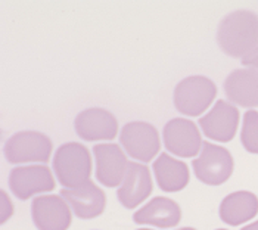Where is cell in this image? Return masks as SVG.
I'll return each instance as SVG.
<instances>
[{
    "label": "cell",
    "instance_id": "cell-1",
    "mask_svg": "<svg viewBox=\"0 0 258 230\" xmlns=\"http://www.w3.org/2000/svg\"><path fill=\"white\" fill-rule=\"evenodd\" d=\"M217 43L223 53L243 59L258 47V15L239 9L221 19Z\"/></svg>",
    "mask_w": 258,
    "mask_h": 230
},
{
    "label": "cell",
    "instance_id": "cell-2",
    "mask_svg": "<svg viewBox=\"0 0 258 230\" xmlns=\"http://www.w3.org/2000/svg\"><path fill=\"white\" fill-rule=\"evenodd\" d=\"M53 171L65 189L79 188L92 176L90 151L79 142L60 145L53 156Z\"/></svg>",
    "mask_w": 258,
    "mask_h": 230
},
{
    "label": "cell",
    "instance_id": "cell-3",
    "mask_svg": "<svg viewBox=\"0 0 258 230\" xmlns=\"http://www.w3.org/2000/svg\"><path fill=\"white\" fill-rule=\"evenodd\" d=\"M216 96L217 86L208 77H186L174 89V106L180 114L198 117L210 108Z\"/></svg>",
    "mask_w": 258,
    "mask_h": 230
},
{
    "label": "cell",
    "instance_id": "cell-4",
    "mask_svg": "<svg viewBox=\"0 0 258 230\" xmlns=\"http://www.w3.org/2000/svg\"><path fill=\"white\" fill-rule=\"evenodd\" d=\"M198 180L210 186H219L230 179L233 174V156L226 148L204 142L202 151L192 162Z\"/></svg>",
    "mask_w": 258,
    "mask_h": 230
},
{
    "label": "cell",
    "instance_id": "cell-5",
    "mask_svg": "<svg viewBox=\"0 0 258 230\" xmlns=\"http://www.w3.org/2000/svg\"><path fill=\"white\" fill-rule=\"evenodd\" d=\"M119 145L128 156L139 162L152 161L161 149L158 130L145 121L127 123L119 133Z\"/></svg>",
    "mask_w": 258,
    "mask_h": 230
},
{
    "label": "cell",
    "instance_id": "cell-6",
    "mask_svg": "<svg viewBox=\"0 0 258 230\" xmlns=\"http://www.w3.org/2000/svg\"><path fill=\"white\" fill-rule=\"evenodd\" d=\"M52 140L40 132H18L5 145V156L11 164L46 162L52 155Z\"/></svg>",
    "mask_w": 258,
    "mask_h": 230
},
{
    "label": "cell",
    "instance_id": "cell-7",
    "mask_svg": "<svg viewBox=\"0 0 258 230\" xmlns=\"http://www.w3.org/2000/svg\"><path fill=\"white\" fill-rule=\"evenodd\" d=\"M162 140L167 151L180 158L197 156L204 145L198 126L186 118L170 120L164 127Z\"/></svg>",
    "mask_w": 258,
    "mask_h": 230
},
{
    "label": "cell",
    "instance_id": "cell-8",
    "mask_svg": "<svg viewBox=\"0 0 258 230\" xmlns=\"http://www.w3.org/2000/svg\"><path fill=\"white\" fill-rule=\"evenodd\" d=\"M239 109L230 102L220 99L213 109L199 118V127L208 139L227 143L238 132Z\"/></svg>",
    "mask_w": 258,
    "mask_h": 230
},
{
    "label": "cell",
    "instance_id": "cell-9",
    "mask_svg": "<svg viewBox=\"0 0 258 230\" xmlns=\"http://www.w3.org/2000/svg\"><path fill=\"white\" fill-rule=\"evenodd\" d=\"M31 215L39 230H68L73 214L60 195H41L33 199Z\"/></svg>",
    "mask_w": 258,
    "mask_h": 230
},
{
    "label": "cell",
    "instance_id": "cell-10",
    "mask_svg": "<svg viewBox=\"0 0 258 230\" xmlns=\"http://www.w3.org/2000/svg\"><path fill=\"white\" fill-rule=\"evenodd\" d=\"M9 188L18 199L27 201L33 195L53 191L55 179L47 165L17 167L9 174Z\"/></svg>",
    "mask_w": 258,
    "mask_h": 230
},
{
    "label": "cell",
    "instance_id": "cell-11",
    "mask_svg": "<svg viewBox=\"0 0 258 230\" xmlns=\"http://www.w3.org/2000/svg\"><path fill=\"white\" fill-rule=\"evenodd\" d=\"M96 161V179L106 188H117L127 172V156L119 145L100 143L93 146Z\"/></svg>",
    "mask_w": 258,
    "mask_h": 230
},
{
    "label": "cell",
    "instance_id": "cell-12",
    "mask_svg": "<svg viewBox=\"0 0 258 230\" xmlns=\"http://www.w3.org/2000/svg\"><path fill=\"white\" fill-rule=\"evenodd\" d=\"M76 133L86 142L112 140L118 134L115 115L103 108H89L81 111L74 121Z\"/></svg>",
    "mask_w": 258,
    "mask_h": 230
},
{
    "label": "cell",
    "instance_id": "cell-13",
    "mask_svg": "<svg viewBox=\"0 0 258 230\" xmlns=\"http://www.w3.org/2000/svg\"><path fill=\"white\" fill-rule=\"evenodd\" d=\"M154 189L151 170L140 162L128 161L125 177L118 188V201L127 210H133L139 207L143 201H146Z\"/></svg>",
    "mask_w": 258,
    "mask_h": 230
},
{
    "label": "cell",
    "instance_id": "cell-14",
    "mask_svg": "<svg viewBox=\"0 0 258 230\" xmlns=\"http://www.w3.org/2000/svg\"><path fill=\"white\" fill-rule=\"evenodd\" d=\"M60 196L68 202V205L73 208L74 214L83 218H95L100 215L106 207V195L105 192L96 186L92 180L83 183L79 188L74 189H62Z\"/></svg>",
    "mask_w": 258,
    "mask_h": 230
},
{
    "label": "cell",
    "instance_id": "cell-15",
    "mask_svg": "<svg viewBox=\"0 0 258 230\" xmlns=\"http://www.w3.org/2000/svg\"><path fill=\"white\" fill-rule=\"evenodd\" d=\"M224 93L230 103L254 109L258 106V73L240 68L230 73L224 81Z\"/></svg>",
    "mask_w": 258,
    "mask_h": 230
},
{
    "label": "cell",
    "instance_id": "cell-16",
    "mask_svg": "<svg viewBox=\"0 0 258 230\" xmlns=\"http://www.w3.org/2000/svg\"><path fill=\"white\" fill-rule=\"evenodd\" d=\"M181 210L179 204L170 198L155 196L146 205L133 214V220L138 224H149L161 229H170L180 223Z\"/></svg>",
    "mask_w": 258,
    "mask_h": 230
},
{
    "label": "cell",
    "instance_id": "cell-17",
    "mask_svg": "<svg viewBox=\"0 0 258 230\" xmlns=\"http://www.w3.org/2000/svg\"><path fill=\"white\" fill-rule=\"evenodd\" d=\"M152 168L162 192L174 193L183 191L190 180V172L186 162L170 156L168 153H161L155 159Z\"/></svg>",
    "mask_w": 258,
    "mask_h": 230
},
{
    "label": "cell",
    "instance_id": "cell-18",
    "mask_svg": "<svg viewBox=\"0 0 258 230\" xmlns=\"http://www.w3.org/2000/svg\"><path fill=\"white\" fill-rule=\"evenodd\" d=\"M258 214V198L252 192L239 191L227 195L220 205V218L229 226H240Z\"/></svg>",
    "mask_w": 258,
    "mask_h": 230
},
{
    "label": "cell",
    "instance_id": "cell-19",
    "mask_svg": "<svg viewBox=\"0 0 258 230\" xmlns=\"http://www.w3.org/2000/svg\"><path fill=\"white\" fill-rule=\"evenodd\" d=\"M240 142L248 152L258 153V111L255 109H248L243 115Z\"/></svg>",
    "mask_w": 258,
    "mask_h": 230
},
{
    "label": "cell",
    "instance_id": "cell-20",
    "mask_svg": "<svg viewBox=\"0 0 258 230\" xmlns=\"http://www.w3.org/2000/svg\"><path fill=\"white\" fill-rule=\"evenodd\" d=\"M0 198H2V210H0L2 223H6L14 214V205H12V201L9 199L8 193L5 191H0Z\"/></svg>",
    "mask_w": 258,
    "mask_h": 230
},
{
    "label": "cell",
    "instance_id": "cell-21",
    "mask_svg": "<svg viewBox=\"0 0 258 230\" xmlns=\"http://www.w3.org/2000/svg\"><path fill=\"white\" fill-rule=\"evenodd\" d=\"M242 65L245 68H252V70H255L258 73V47L254 52H251L248 56H245L242 59Z\"/></svg>",
    "mask_w": 258,
    "mask_h": 230
},
{
    "label": "cell",
    "instance_id": "cell-22",
    "mask_svg": "<svg viewBox=\"0 0 258 230\" xmlns=\"http://www.w3.org/2000/svg\"><path fill=\"white\" fill-rule=\"evenodd\" d=\"M240 230H258V221H254V223H251V224L242 227Z\"/></svg>",
    "mask_w": 258,
    "mask_h": 230
},
{
    "label": "cell",
    "instance_id": "cell-23",
    "mask_svg": "<svg viewBox=\"0 0 258 230\" xmlns=\"http://www.w3.org/2000/svg\"><path fill=\"white\" fill-rule=\"evenodd\" d=\"M177 230H197V229H194V227H181V229H177Z\"/></svg>",
    "mask_w": 258,
    "mask_h": 230
},
{
    "label": "cell",
    "instance_id": "cell-24",
    "mask_svg": "<svg viewBox=\"0 0 258 230\" xmlns=\"http://www.w3.org/2000/svg\"><path fill=\"white\" fill-rule=\"evenodd\" d=\"M138 230H152V229H138Z\"/></svg>",
    "mask_w": 258,
    "mask_h": 230
},
{
    "label": "cell",
    "instance_id": "cell-25",
    "mask_svg": "<svg viewBox=\"0 0 258 230\" xmlns=\"http://www.w3.org/2000/svg\"><path fill=\"white\" fill-rule=\"evenodd\" d=\"M217 230H227V229H217Z\"/></svg>",
    "mask_w": 258,
    "mask_h": 230
}]
</instances>
